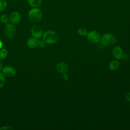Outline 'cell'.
Listing matches in <instances>:
<instances>
[{
    "label": "cell",
    "instance_id": "6da1fadb",
    "mask_svg": "<svg viewBox=\"0 0 130 130\" xmlns=\"http://www.w3.org/2000/svg\"><path fill=\"white\" fill-rule=\"evenodd\" d=\"M43 41L45 43L51 44L57 42L59 39L58 34L53 30H47L43 35Z\"/></svg>",
    "mask_w": 130,
    "mask_h": 130
},
{
    "label": "cell",
    "instance_id": "7a4b0ae2",
    "mask_svg": "<svg viewBox=\"0 0 130 130\" xmlns=\"http://www.w3.org/2000/svg\"><path fill=\"white\" fill-rule=\"evenodd\" d=\"M28 18L29 20L34 23L39 22L42 17V12L38 8L31 9L28 13Z\"/></svg>",
    "mask_w": 130,
    "mask_h": 130
},
{
    "label": "cell",
    "instance_id": "3957f363",
    "mask_svg": "<svg viewBox=\"0 0 130 130\" xmlns=\"http://www.w3.org/2000/svg\"><path fill=\"white\" fill-rule=\"evenodd\" d=\"M101 39L102 43L106 46H111L114 45L116 42V37L114 35L110 33L103 35Z\"/></svg>",
    "mask_w": 130,
    "mask_h": 130
},
{
    "label": "cell",
    "instance_id": "277c9868",
    "mask_svg": "<svg viewBox=\"0 0 130 130\" xmlns=\"http://www.w3.org/2000/svg\"><path fill=\"white\" fill-rule=\"evenodd\" d=\"M4 32L7 38H13L16 34V27L13 24L7 23L5 26Z\"/></svg>",
    "mask_w": 130,
    "mask_h": 130
},
{
    "label": "cell",
    "instance_id": "5b68a950",
    "mask_svg": "<svg viewBox=\"0 0 130 130\" xmlns=\"http://www.w3.org/2000/svg\"><path fill=\"white\" fill-rule=\"evenodd\" d=\"M87 37L88 41L92 44L98 43L101 38L100 34L95 30H92L88 32Z\"/></svg>",
    "mask_w": 130,
    "mask_h": 130
},
{
    "label": "cell",
    "instance_id": "8992f818",
    "mask_svg": "<svg viewBox=\"0 0 130 130\" xmlns=\"http://www.w3.org/2000/svg\"><path fill=\"white\" fill-rule=\"evenodd\" d=\"M31 34L33 37L39 38L43 35V29L39 25H34L31 29Z\"/></svg>",
    "mask_w": 130,
    "mask_h": 130
},
{
    "label": "cell",
    "instance_id": "52a82bcc",
    "mask_svg": "<svg viewBox=\"0 0 130 130\" xmlns=\"http://www.w3.org/2000/svg\"><path fill=\"white\" fill-rule=\"evenodd\" d=\"M112 55L115 58L120 59H122L124 54L121 48L119 46H116L112 50Z\"/></svg>",
    "mask_w": 130,
    "mask_h": 130
},
{
    "label": "cell",
    "instance_id": "ba28073f",
    "mask_svg": "<svg viewBox=\"0 0 130 130\" xmlns=\"http://www.w3.org/2000/svg\"><path fill=\"white\" fill-rule=\"evenodd\" d=\"M9 20L13 24H17L21 20V15L18 12H13L10 14L9 17Z\"/></svg>",
    "mask_w": 130,
    "mask_h": 130
},
{
    "label": "cell",
    "instance_id": "9c48e42d",
    "mask_svg": "<svg viewBox=\"0 0 130 130\" xmlns=\"http://www.w3.org/2000/svg\"><path fill=\"white\" fill-rule=\"evenodd\" d=\"M56 68L57 71L61 74L66 73L68 70V66L64 62H59L57 63Z\"/></svg>",
    "mask_w": 130,
    "mask_h": 130
},
{
    "label": "cell",
    "instance_id": "30bf717a",
    "mask_svg": "<svg viewBox=\"0 0 130 130\" xmlns=\"http://www.w3.org/2000/svg\"><path fill=\"white\" fill-rule=\"evenodd\" d=\"M3 73L5 76L11 77L15 75L16 71L13 68L8 66L3 69Z\"/></svg>",
    "mask_w": 130,
    "mask_h": 130
},
{
    "label": "cell",
    "instance_id": "8fae6325",
    "mask_svg": "<svg viewBox=\"0 0 130 130\" xmlns=\"http://www.w3.org/2000/svg\"><path fill=\"white\" fill-rule=\"evenodd\" d=\"M39 41L36 38H31L28 40L27 45L30 48H36L39 45Z\"/></svg>",
    "mask_w": 130,
    "mask_h": 130
},
{
    "label": "cell",
    "instance_id": "7c38bea8",
    "mask_svg": "<svg viewBox=\"0 0 130 130\" xmlns=\"http://www.w3.org/2000/svg\"><path fill=\"white\" fill-rule=\"evenodd\" d=\"M120 63L118 60H114L111 61L109 64V68L110 70L115 71L119 68Z\"/></svg>",
    "mask_w": 130,
    "mask_h": 130
},
{
    "label": "cell",
    "instance_id": "4fadbf2b",
    "mask_svg": "<svg viewBox=\"0 0 130 130\" xmlns=\"http://www.w3.org/2000/svg\"><path fill=\"white\" fill-rule=\"evenodd\" d=\"M29 5L33 8H37L40 6L42 0H28Z\"/></svg>",
    "mask_w": 130,
    "mask_h": 130
},
{
    "label": "cell",
    "instance_id": "5bb4252c",
    "mask_svg": "<svg viewBox=\"0 0 130 130\" xmlns=\"http://www.w3.org/2000/svg\"><path fill=\"white\" fill-rule=\"evenodd\" d=\"M78 34L82 37H85L87 36L88 31L86 29L84 28H80L78 29Z\"/></svg>",
    "mask_w": 130,
    "mask_h": 130
},
{
    "label": "cell",
    "instance_id": "9a60e30c",
    "mask_svg": "<svg viewBox=\"0 0 130 130\" xmlns=\"http://www.w3.org/2000/svg\"><path fill=\"white\" fill-rule=\"evenodd\" d=\"M7 55H8V51L5 48L2 49L0 50V59H4L5 58H6Z\"/></svg>",
    "mask_w": 130,
    "mask_h": 130
},
{
    "label": "cell",
    "instance_id": "2e32d148",
    "mask_svg": "<svg viewBox=\"0 0 130 130\" xmlns=\"http://www.w3.org/2000/svg\"><path fill=\"white\" fill-rule=\"evenodd\" d=\"M7 6V3L6 0H0V11L4 10Z\"/></svg>",
    "mask_w": 130,
    "mask_h": 130
},
{
    "label": "cell",
    "instance_id": "e0dca14e",
    "mask_svg": "<svg viewBox=\"0 0 130 130\" xmlns=\"http://www.w3.org/2000/svg\"><path fill=\"white\" fill-rule=\"evenodd\" d=\"M1 20L4 24H7L9 21V18L6 14H3L1 17Z\"/></svg>",
    "mask_w": 130,
    "mask_h": 130
},
{
    "label": "cell",
    "instance_id": "ac0fdd59",
    "mask_svg": "<svg viewBox=\"0 0 130 130\" xmlns=\"http://www.w3.org/2000/svg\"><path fill=\"white\" fill-rule=\"evenodd\" d=\"M5 82V78L4 74L0 73V88H1L4 85Z\"/></svg>",
    "mask_w": 130,
    "mask_h": 130
},
{
    "label": "cell",
    "instance_id": "d6986e66",
    "mask_svg": "<svg viewBox=\"0 0 130 130\" xmlns=\"http://www.w3.org/2000/svg\"><path fill=\"white\" fill-rule=\"evenodd\" d=\"M39 46L41 48H43L45 46V42L44 41H41L39 42Z\"/></svg>",
    "mask_w": 130,
    "mask_h": 130
},
{
    "label": "cell",
    "instance_id": "ffe728a7",
    "mask_svg": "<svg viewBox=\"0 0 130 130\" xmlns=\"http://www.w3.org/2000/svg\"><path fill=\"white\" fill-rule=\"evenodd\" d=\"M62 79L64 81H67L68 79H69V76L66 74V73H64V74H62Z\"/></svg>",
    "mask_w": 130,
    "mask_h": 130
},
{
    "label": "cell",
    "instance_id": "44dd1931",
    "mask_svg": "<svg viewBox=\"0 0 130 130\" xmlns=\"http://www.w3.org/2000/svg\"><path fill=\"white\" fill-rule=\"evenodd\" d=\"M0 129H13V128L11 127L10 126H3L0 127Z\"/></svg>",
    "mask_w": 130,
    "mask_h": 130
},
{
    "label": "cell",
    "instance_id": "7402d4cb",
    "mask_svg": "<svg viewBox=\"0 0 130 130\" xmlns=\"http://www.w3.org/2000/svg\"><path fill=\"white\" fill-rule=\"evenodd\" d=\"M125 99H126L127 101L130 102V92L127 93L125 94Z\"/></svg>",
    "mask_w": 130,
    "mask_h": 130
},
{
    "label": "cell",
    "instance_id": "603a6c76",
    "mask_svg": "<svg viewBox=\"0 0 130 130\" xmlns=\"http://www.w3.org/2000/svg\"><path fill=\"white\" fill-rule=\"evenodd\" d=\"M3 63H2V62L0 61V72H1V71L3 69Z\"/></svg>",
    "mask_w": 130,
    "mask_h": 130
},
{
    "label": "cell",
    "instance_id": "cb8c5ba5",
    "mask_svg": "<svg viewBox=\"0 0 130 130\" xmlns=\"http://www.w3.org/2000/svg\"><path fill=\"white\" fill-rule=\"evenodd\" d=\"M2 46H3V43H2V41L0 40V49L2 47Z\"/></svg>",
    "mask_w": 130,
    "mask_h": 130
}]
</instances>
